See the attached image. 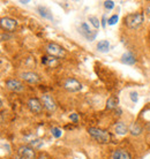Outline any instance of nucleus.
<instances>
[{
	"instance_id": "nucleus-1",
	"label": "nucleus",
	"mask_w": 150,
	"mask_h": 159,
	"mask_svg": "<svg viewBox=\"0 0 150 159\" xmlns=\"http://www.w3.org/2000/svg\"><path fill=\"white\" fill-rule=\"evenodd\" d=\"M144 21V15L143 13H133V14H129L125 17V23L126 25L129 28V29H138L142 25Z\"/></svg>"
},
{
	"instance_id": "nucleus-2",
	"label": "nucleus",
	"mask_w": 150,
	"mask_h": 159,
	"mask_svg": "<svg viewBox=\"0 0 150 159\" xmlns=\"http://www.w3.org/2000/svg\"><path fill=\"white\" fill-rule=\"evenodd\" d=\"M88 133L94 140H96L99 143H109L110 140H111L110 134L106 130H103L100 128L90 127V128H88Z\"/></svg>"
},
{
	"instance_id": "nucleus-3",
	"label": "nucleus",
	"mask_w": 150,
	"mask_h": 159,
	"mask_svg": "<svg viewBox=\"0 0 150 159\" xmlns=\"http://www.w3.org/2000/svg\"><path fill=\"white\" fill-rule=\"evenodd\" d=\"M78 32H80V35H82L87 40H89V42H92V40H95V38H96V36H97V31H94V30H91L90 29V27L88 25V23H85V22H82L80 25H78Z\"/></svg>"
},
{
	"instance_id": "nucleus-4",
	"label": "nucleus",
	"mask_w": 150,
	"mask_h": 159,
	"mask_svg": "<svg viewBox=\"0 0 150 159\" xmlns=\"http://www.w3.org/2000/svg\"><path fill=\"white\" fill-rule=\"evenodd\" d=\"M45 49H46V52H47L52 58H53V57H56V58H64V57L66 56L65 50H64L60 45H58V44H56V43H49Z\"/></svg>"
},
{
	"instance_id": "nucleus-5",
	"label": "nucleus",
	"mask_w": 150,
	"mask_h": 159,
	"mask_svg": "<svg viewBox=\"0 0 150 159\" xmlns=\"http://www.w3.org/2000/svg\"><path fill=\"white\" fill-rule=\"evenodd\" d=\"M64 88L67 91H69V92H77V91H80L82 89V84L77 80L73 79V77H69V79H67L65 81Z\"/></svg>"
},
{
	"instance_id": "nucleus-6",
	"label": "nucleus",
	"mask_w": 150,
	"mask_h": 159,
	"mask_svg": "<svg viewBox=\"0 0 150 159\" xmlns=\"http://www.w3.org/2000/svg\"><path fill=\"white\" fill-rule=\"evenodd\" d=\"M35 149H32L31 147H28V145H22L17 150V156L22 157L24 159H35Z\"/></svg>"
},
{
	"instance_id": "nucleus-7",
	"label": "nucleus",
	"mask_w": 150,
	"mask_h": 159,
	"mask_svg": "<svg viewBox=\"0 0 150 159\" xmlns=\"http://www.w3.org/2000/svg\"><path fill=\"white\" fill-rule=\"evenodd\" d=\"M0 25L3 30H7V31H13L16 25H17V21L12 19V17H2L0 20Z\"/></svg>"
},
{
	"instance_id": "nucleus-8",
	"label": "nucleus",
	"mask_w": 150,
	"mask_h": 159,
	"mask_svg": "<svg viewBox=\"0 0 150 159\" xmlns=\"http://www.w3.org/2000/svg\"><path fill=\"white\" fill-rule=\"evenodd\" d=\"M41 100H42V104H43V106L49 111V112H54L56 111V108H57V105H56V103H54V100H53V98L50 96V95H43L42 96V98H41Z\"/></svg>"
},
{
	"instance_id": "nucleus-9",
	"label": "nucleus",
	"mask_w": 150,
	"mask_h": 159,
	"mask_svg": "<svg viewBox=\"0 0 150 159\" xmlns=\"http://www.w3.org/2000/svg\"><path fill=\"white\" fill-rule=\"evenodd\" d=\"M20 77L23 81L30 83V84H36L41 81V77L34 72H23V73L20 74Z\"/></svg>"
},
{
	"instance_id": "nucleus-10",
	"label": "nucleus",
	"mask_w": 150,
	"mask_h": 159,
	"mask_svg": "<svg viewBox=\"0 0 150 159\" xmlns=\"http://www.w3.org/2000/svg\"><path fill=\"white\" fill-rule=\"evenodd\" d=\"M6 86H7V89H9L12 91H15V92L23 91V89H24L23 84L19 80H13V79L6 81Z\"/></svg>"
},
{
	"instance_id": "nucleus-11",
	"label": "nucleus",
	"mask_w": 150,
	"mask_h": 159,
	"mask_svg": "<svg viewBox=\"0 0 150 159\" xmlns=\"http://www.w3.org/2000/svg\"><path fill=\"white\" fill-rule=\"evenodd\" d=\"M28 107L32 113H39L42 111V103L37 98H30L28 100Z\"/></svg>"
},
{
	"instance_id": "nucleus-12",
	"label": "nucleus",
	"mask_w": 150,
	"mask_h": 159,
	"mask_svg": "<svg viewBox=\"0 0 150 159\" xmlns=\"http://www.w3.org/2000/svg\"><path fill=\"white\" fill-rule=\"evenodd\" d=\"M128 130H129V128H128L127 123H125V122H122V121L117 122L116 126H114V132H116V134H118V135H120V136L126 135V134L128 133Z\"/></svg>"
},
{
	"instance_id": "nucleus-13",
	"label": "nucleus",
	"mask_w": 150,
	"mask_h": 159,
	"mask_svg": "<svg viewBox=\"0 0 150 159\" xmlns=\"http://www.w3.org/2000/svg\"><path fill=\"white\" fill-rule=\"evenodd\" d=\"M37 13L42 16V17H44V19H46V20H53V15H52V13H51V10L47 8V7H45V6H38L37 7Z\"/></svg>"
},
{
	"instance_id": "nucleus-14",
	"label": "nucleus",
	"mask_w": 150,
	"mask_h": 159,
	"mask_svg": "<svg viewBox=\"0 0 150 159\" xmlns=\"http://www.w3.org/2000/svg\"><path fill=\"white\" fill-rule=\"evenodd\" d=\"M121 62L132 66V65H134V64L136 62V59H135V57L133 56V53H131V52H125V53L121 56Z\"/></svg>"
},
{
	"instance_id": "nucleus-15",
	"label": "nucleus",
	"mask_w": 150,
	"mask_h": 159,
	"mask_svg": "<svg viewBox=\"0 0 150 159\" xmlns=\"http://www.w3.org/2000/svg\"><path fill=\"white\" fill-rule=\"evenodd\" d=\"M96 49H97V51L98 52H100V53H106V52H109V50H110V42L109 40H99L98 43H97V45H96Z\"/></svg>"
},
{
	"instance_id": "nucleus-16",
	"label": "nucleus",
	"mask_w": 150,
	"mask_h": 159,
	"mask_svg": "<svg viewBox=\"0 0 150 159\" xmlns=\"http://www.w3.org/2000/svg\"><path fill=\"white\" fill-rule=\"evenodd\" d=\"M118 103H119L118 98L112 96V97H110V98L107 99V101H106V108H107V110L117 108V107H118Z\"/></svg>"
},
{
	"instance_id": "nucleus-17",
	"label": "nucleus",
	"mask_w": 150,
	"mask_h": 159,
	"mask_svg": "<svg viewBox=\"0 0 150 159\" xmlns=\"http://www.w3.org/2000/svg\"><path fill=\"white\" fill-rule=\"evenodd\" d=\"M129 133L133 135V136H139L141 133H142V128L140 127L139 123H132L131 127H129Z\"/></svg>"
},
{
	"instance_id": "nucleus-18",
	"label": "nucleus",
	"mask_w": 150,
	"mask_h": 159,
	"mask_svg": "<svg viewBox=\"0 0 150 159\" xmlns=\"http://www.w3.org/2000/svg\"><path fill=\"white\" fill-rule=\"evenodd\" d=\"M29 144H30V147H31L32 149H41L44 143H43V140H41V138H35V140H31V141L29 142Z\"/></svg>"
},
{
	"instance_id": "nucleus-19",
	"label": "nucleus",
	"mask_w": 150,
	"mask_h": 159,
	"mask_svg": "<svg viewBox=\"0 0 150 159\" xmlns=\"http://www.w3.org/2000/svg\"><path fill=\"white\" fill-rule=\"evenodd\" d=\"M88 20H89V22L92 24V27H94L95 29H98V28H99L100 23H99V20H98V17H97V16L90 15V16L88 17Z\"/></svg>"
},
{
	"instance_id": "nucleus-20",
	"label": "nucleus",
	"mask_w": 150,
	"mask_h": 159,
	"mask_svg": "<svg viewBox=\"0 0 150 159\" xmlns=\"http://www.w3.org/2000/svg\"><path fill=\"white\" fill-rule=\"evenodd\" d=\"M51 133H52V135H53L56 138H59V137H61V135H63L61 129H60V128H57V127H53V128L51 129Z\"/></svg>"
},
{
	"instance_id": "nucleus-21",
	"label": "nucleus",
	"mask_w": 150,
	"mask_h": 159,
	"mask_svg": "<svg viewBox=\"0 0 150 159\" xmlns=\"http://www.w3.org/2000/svg\"><path fill=\"white\" fill-rule=\"evenodd\" d=\"M1 150H2V151L6 150L7 154H10V145H9V143L2 141V142H1Z\"/></svg>"
},
{
	"instance_id": "nucleus-22",
	"label": "nucleus",
	"mask_w": 150,
	"mask_h": 159,
	"mask_svg": "<svg viewBox=\"0 0 150 159\" xmlns=\"http://www.w3.org/2000/svg\"><path fill=\"white\" fill-rule=\"evenodd\" d=\"M119 159H132V158H131V155H129L127 151H125V150H120Z\"/></svg>"
},
{
	"instance_id": "nucleus-23",
	"label": "nucleus",
	"mask_w": 150,
	"mask_h": 159,
	"mask_svg": "<svg viewBox=\"0 0 150 159\" xmlns=\"http://www.w3.org/2000/svg\"><path fill=\"white\" fill-rule=\"evenodd\" d=\"M118 19H119V16H118L117 14H114V15H112V16L109 19L107 23H109L110 25H113V24H116V23L118 22Z\"/></svg>"
},
{
	"instance_id": "nucleus-24",
	"label": "nucleus",
	"mask_w": 150,
	"mask_h": 159,
	"mask_svg": "<svg viewBox=\"0 0 150 159\" xmlns=\"http://www.w3.org/2000/svg\"><path fill=\"white\" fill-rule=\"evenodd\" d=\"M104 7L106 8V9H112L113 7H114V1H112V0H109V1H104Z\"/></svg>"
},
{
	"instance_id": "nucleus-25",
	"label": "nucleus",
	"mask_w": 150,
	"mask_h": 159,
	"mask_svg": "<svg viewBox=\"0 0 150 159\" xmlns=\"http://www.w3.org/2000/svg\"><path fill=\"white\" fill-rule=\"evenodd\" d=\"M129 96H131V99H132L133 103H136V101H138V92H136V91H132V92L129 93Z\"/></svg>"
},
{
	"instance_id": "nucleus-26",
	"label": "nucleus",
	"mask_w": 150,
	"mask_h": 159,
	"mask_svg": "<svg viewBox=\"0 0 150 159\" xmlns=\"http://www.w3.org/2000/svg\"><path fill=\"white\" fill-rule=\"evenodd\" d=\"M69 119H71L72 121H74V122H76V121L78 120V115H77L76 113H72V114L69 115Z\"/></svg>"
},
{
	"instance_id": "nucleus-27",
	"label": "nucleus",
	"mask_w": 150,
	"mask_h": 159,
	"mask_svg": "<svg viewBox=\"0 0 150 159\" xmlns=\"http://www.w3.org/2000/svg\"><path fill=\"white\" fill-rule=\"evenodd\" d=\"M119 154H120V150H116L112 155V159H119Z\"/></svg>"
},
{
	"instance_id": "nucleus-28",
	"label": "nucleus",
	"mask_w": 150,
	"mask_h": 159,
	"mask_svg": "<svg viewBox=\"0 0 150 159\" xmlns=\"http://www.w3.org/2000/svg\"><path fill=\"white\" fill-rule=\"evenodd\" d=\"M37 159H50V158H49V157H47L46 155L42 154V155H39V156H38V158H37Z\"/></svg>"
},
{
	"instance_id": "nucleus-29",
	"label": "nucleus",
	"mask_w": 150,
	"mask_h": 159,
	"mask_svg": "<svg viewBox=\"0 0 150 159\" xmlns=\"http://www.w3.org/2000/svg\"><path fill=\"white\" fill-rule=\"evenodd\" d=\"M105 24H106V22H105V15H103V19H102V25L105 28Z\"/></svg>"
},
{
	"instance_id": "nucleus-30",
	"label": "nucleus",
	"mask_w": 150,
	"mask_h": 159,
	"mask_svg": "<svg viewBox=\"0 0 150 159\" xmlns=\"http://www.w3.org/2000/svg\"><path fill=\"white\" fill-rule=\"evenodd\" d=\"M146 12H147L148 14H150V3L147 6V7H146Z\"/></svg>"
},
{
	"instance_id": "nucleus-31",
	"label": "nucleus",
	"mask_w": 150,
	"mask_h": 159,
	"mask_svg": "<svg viewBox=\"0 0 150 159\" xmlns=\"http://www.w3.org/2000/svg\"><path fill=\"white\" fill-rule=\"evenodd\" d=\"M14 159H24V158H22V157H20V156H15Z\"/></svg>"
},
{
	"instance_id": "nucleus-32",
	"label": "nucleus",
	"mask_w": 150,
	"mask_h": 159,
	"mask_svg": "<svg viewBox=\"0 0 150 159\" xmlns=\"http://www.w3.org/2000/svg\"><path fill=\"white\" fill-rule=\"evenodd\" d=\"M20 2H21V3H29V1H28V0H27V1H22V0H21Z\"/></svg>"
}]
</instances>
